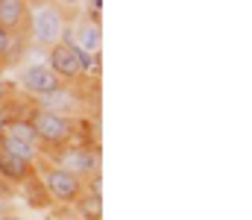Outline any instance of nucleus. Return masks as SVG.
Segmentation results:
<instances>
[{
    "instance_id": "16",
    "label": "nucleus",
    "mask_w": 252,
    "mask_h": 220,
    "mask_svg": "<svg viewBox=\"0 0 252 220\" xmlns=\"http://www.w3.org/2000/svg\"><path fill=\"white\" fill-rule=\"evenodd\" d=\"M3 220H18V218H3Z\"/></svg>"
},
{
    "instance_id": "10",
    "label": "nucleus",
    "mask_w": 252,
    "mask_h": 220,
    "mask_svg": "<svg viewBox=\"0 0 252 220\" xmlns=\"http://www.w3.org/2000/svg\"><path fill=\"white\" fill-rule=\"evenodd\" d=\"M0 153H6V156H15V158H21V161H30V164H35L38 167V147L32 144H24V141H15V138H6L3 135V141H0Z\"/></svg>"
},
{
    "instance_id": "17",
    "label": "nucleus",
    "mask_w": 252,
    "mask_h": 220,
    "mask_svg": "<svg viewBox=\"0 0 252 220\" xmlns=\"http://www.w3.org/2000/svg\"><path fill=\"white\" fill-rule=\"evenodd\" d=\"M0 65H3V62H0Z\"/></svg>"
},
{
    "instance_id": "14",
    "label": "nucleus",
    "mask_w": 252,
    "mask_h": 220,
    "mask_svg": "<svg viewBox=\"0 0 252 220\" xmlns=\"http://www.w3.org/2000/svg\"><path fill=\"white\" fill-rule=\"evenodd\" d=\"M3 100H6V82L0 79V103H3Z\"/></svg>"
},
{
    "instance_id": "1",
    "label": "nucleus",
    "mask_w": 252,
    "mask_h": 220,
    "mask_svg": "<svg viewBox=\"0 0 252 220\" xmlns=\"http://www.w3.org/2000/svg\"><path fill=\"white\" fill-rule=\"evenodd\" d=\"M27 121L32 124L35 138H38L41 147L62 150V147L73 144V138H76V121L73 118H62V115L44 112V109H32L27 115Z\"/></svg>"
},
{
    "instance_id": "8",
    "label": "nucleus",
    "mask_w": 252,
    "mask_h": 220,
    "mask_svg": "<svg viewBox=\"0 0 252 220\" xmlns=\"http://www.w3.org/2000/svg\"><path fill=\"white\" fill-rule=\"evenodd\" d=\"M0 179L15 182V185H27V182H32V179H35V164H30V161H21V158H15V156L0 153Z\"/></svg>"
},
{
    "instance_id": "3",
    "label": "nucleus",
    "mask_w": 252,
    "mask_h": 220,
    "mask_svg": "<svg viewBox=\"0 0 252 220\" xmlns=\"http://www.w3.org/2000/svg\"><path fill=\"white\" fill-rule=\"evenodd\" d=\"M53 167L59 170H67L79 179H88L94 173H100V158L91 147H76V144H67L62 150H56V156H50Z\"/></svg>"
},
{
    "instance_id": "13",
    "label": "nucleus",
    "mask_w": 252,
    "mask_h": 220,
    "mask_svg": "<svg viewBox=\"0 0 252 220\" xmlns=\"http://www.w3.org/2000/svg\"><path fill=\"white\" fill-rule=\"evenodd\" d=\"M15 41H18V35H15V32L0 30V62H6V59L15 53Z\"/></svg>"
},
{
    "instance_id": "2",
    "label": "nucleus",
    "mask_w": 252,
    "mask_h": 220,
    "mask_svg": "<svg viewBox=\"0 0 252 220\" xmlns=\"http://www.w3.org/2000/svg\"><path fill=\"white\" fill-rule=\"evenodd\" d=\"M41 185H44L50 200H59L64 206H73L85 191V179H79V176H73L67 170H59L53 164L41 167Z\"/></svg>"
},
{
    "instance_id": "15",
    "label": "nucleus",
    "mask_w": 252,
    "mask_h": 220,
    "mask_svg": "<svg viewBox=\"0 0 252 220\" xmlns=\"http://www.w3.org/2000/svg\"><path fill=\"white\" fill-rule=\"evenodd\" d=\"M3 135H6V124H3V118H0V141H3Z\"/></svg>"
},
{
    "instance_id": "5",
    "label": "nucleus",
    "mask_w": 252,
    "mask_h": 220,
    "mask_svg": "<svg viewBox=\"0 0 252 220\" xmlns=\"http://www.w3.org/2000/svg\"><path fill=\"white\" fill-rule=\"evenodd\" d=\"M18 82H21V88H24L27 94L38 97V100L47 97V94H53V91H59V88L64 85L47 65H32V68H27V71L18 76Z\"/></svg>"
},
{
    "instance_id": "6",
    "label": "nucleus",
    "mask_w": 252,
    "mask_h": 220,
    "mask_svg": "<svg viewBox=\"0 0 252 220\" xmlns=\"http://www.w3.org/2000/svg\"><path fill=\"white\" fill-rule=\"evenodd\" d=\"M47 68L56 73L59 79H79L82 76V65H79V50L73 44H53L47 53Z\"/></svg>"
},
{
    "instance_id": "9",
    "label": "nucleus",
    "mask_w": 252,
    "mask_h": 220,
    "mask_svg": "<svg viewBox=\"0 0 252 220\" xmlns=\"http://www.w3.org/2000/svg\"><path fill=\"white\" fill-rule=\"evenodd\" d=\"M30 18V6L21 0H0V30L18 32Z\"/></svg>"
},
{
    "instance_id": "4",
    "label": "nucleus",
    "mask_w": 252,
    "mask_h": 220,
    "mask_svg": "<svg viewBox=\"0 0 252 220\" xmlns=\"http://www.w3.org/2000/svg\"><path fill=\"white\" fill-rule=\"evenodd\" d=\"M64 27H67L64 24V12H62V6H56V3H41L32 12V35L44 47H53V44L62 41Z\"/></svg>"
},
{
    "instance_id": "12",
    "label": "nucleus",
    "mask_w": 252,
    "mask_h": 220,
    "mask_svg": "<svg viewBox=\"0 0 252 220\" xmlns=\"http://www.w3.org/2000/svg\"><path fill=\"white\" fill-rule=\"evenodd\" d=\"M73 206H76V215L82 220H100L103 218V197H94V194L82 191V197Z\"/></svg>"
},
{
    "instance_id": "7",
    "label": "nucleus",
    "mask_w": 252,
    "mask_h": 220,
    "mask_svg": "<svg viewBox=\"0 0 252 220\" xmlns=\"http://www.w3.org/2000/svg\"><path fill=\"white\" fill-rule=\"evenodd\" d=\"M79 94H76V88H67L62 85L59 91H53V94H47V97H41V103H38V109H44V112H53V115H62V118H70L76 109H79Z\"/></svg>"
},
{
    "instance_id": "11",
    "label": "nucleus",
    "mask_w": 252,
    "mask_h": 220,
    "mask_svg": "<svg viewBox=\"0 0 252 220\" xmlns=\"http://www.w3.org/2000/svg\"><path fill=\"white\" fill-rule=\"evenodd\" d=\"M6 138H15V141H24V144L38 147V138H35V129L27 118H12L6 121Z\"/></svg>"
}]
</instances>
